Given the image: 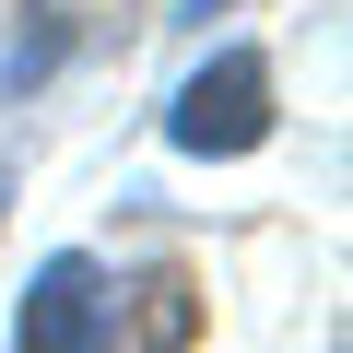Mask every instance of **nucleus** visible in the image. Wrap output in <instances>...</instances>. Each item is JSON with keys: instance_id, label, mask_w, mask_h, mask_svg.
Segmentation results:
<instances>
[{"instance_id": "obj_1", "label": "nucleus", "mask_w": 353, "mask_h": 353, "mask_svg": "<svg viewBox=\"0 0 353 353\" xmlns=\"http://www.w3.org/2000/svg\"><path fill=\"white\" fill-rule=\"evenodd\" d=\"M176 153H248L271 130V59L259 48H224L212 71H189V94H176Z\"/></svg>"}, {"instance_id": "obj_2", "label": "nucleus", "mask_w": 353, "mask_h": 353, "mask_svg": "<svg viewBox=\"0 0 353 353\" xmlns=\"http://www.w3.org/2000/svg\"><path fill=\"white\" fill-rule=\"evenodd\" d=\"M12 353H106V271L71 248L24 283V318H12Z\"/></svg>"}]
</instances>
